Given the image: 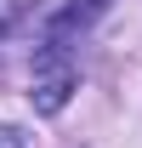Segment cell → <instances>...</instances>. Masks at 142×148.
I'll return each instance as SVG.
<instances>
[{"label":"cell","instance_id":"cell-3","mask_svg":"<svg viewBox=\"0 0 142 148\" xmlns=\"http://www.w3.org/2000/svg\"><path fill=\"white\" fill-rule=\"evenodd\" d=\"M0 148H34V137L23 125H0Z\"/></svg>","mask_w":142,"mask_h":148},{"label":"cell","instance_id":"cell-2","mask_svg":"<svg viewBox=\"0 0 142 148\" xmlns=\"http://www.w3.org/2000/svg\"><path fill=\"white\" fill-rule=\"evenodd\" d=\"M102 12H108V0H74V6H63V12L51 17V29H46V34L63 40V34H74V29H85L91 17H102Z\"/></svg>","mask_w":142,"mask_h":148},{"label":"cell","instance_id":"cell-1","mask_svg":"<svg viewBox=\"0 0 142 148\" xmlns=\"http://www.w3.org/2000/svg\"><path fill=\"white\" fill-rule=\"evenodd\" d=\"M74 86H80V69H74L68 46L46 34V46L34 51V69H29V97H34V108L40 114H63L68 97H74Z\"/></svg>","mask_w":142,"mask_h":148}]
</instances>
